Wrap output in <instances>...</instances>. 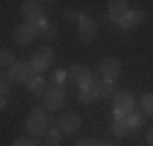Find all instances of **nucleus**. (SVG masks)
<instances>
[{
    "label": "nucleus",
    "mask_w": 153,
    "mask_h": 146,
    "mask_svg": "<svg viewBox=\"0 0 153 146\" xmlns=\"http://www.w3.org/2000/svg\"><path fill=\"white\" fill-rule=\"evenodd\" d=\"M112 102H114V117H117V119H126V115L134 112V95L126 93V90L117 93L112 98Z\"/></svg>",
    "instance_id": "3"
},
{
    "label": "nucleus",
    "mask_w": 153,
    "mask_h": 146,
    "mask_svg": "<svg viewBox=\"0 0 153 146\" xmlns=\"http://www.w3.org/2000/svg\"><path fill=\"white\" fill-rule=\"evenodd\" d=\"M68 80L75 83V85H80V88H88V85H92L95 76L85 66H73V68H68Z\"/></svg>",
    "instance_id": "5"
},
{
    "label": "nucleus",
    "mask_w": 153,
    "mask_h": 146,
    "mask_svg": "<svg viewBox=\"0 0 153 146\" xmlns=\"http://www.w3.org/2000/svg\"><path fill=\"white\" fill-rule=\"evenodd\" d=\"M141 105H143V112H146V115H153V93H148V95H143V100H141Z\"/></svg>",
    "instance_id": "22"
},
{
    "label": "nucleus",
    "mask_w": 153,
    "mask_h": 146,
    "mask_svg": "<svg viewBox=\"0 0 153 146\" xmlns=\"http://www.w3.org/2000/svg\"><path fill=\"white\" fill-rule=\"evenodd\" d=\"M119 73H122V63L117 61V59H105L102 63H100V76L105 78V80H117L119 78Z\"/></svg>",
    "instance_id": "10"
},
{
    "label": "nucleus",
    "mask_w": 153,
    "mask_h": 146,
    "mask_svg": "<svg viewBox=\"0 0 153 146\" xmlns=\"http://www.w3.org/2000/svg\"><path fill=\"white\" fill-rule=\"evenodd\" d=\"M95 32H97V22H95L92 17H88V15H80L78 39H80L83 44H90V42H92V36H95Z\"/></svg>",
    "instance_id": "6"
},
{
    "label": "nucleus",
    "mask_w": 153,
    "mask_h": 146,
    "mask_svg": "<svg viewBox=\"0 0 153 146\" xmlns=\"http://www.w3.org/2000/svg\"><path fill=\"white\" fill-rule=\"evenodd\" d=\"M141 119H143V117H141V112H136V110H134L131 115H126V124H129V127H139Z\"/></svg>",
    "instance_id": "23"
},
{
    "label": "nucleus",
    "mask_w": 153,
    "mask_h": 146,
    "mask_svg": "<svg viewBox=\"0 0 153 146\" xmlns=\"http://www.w3.org/2000/svg\"><path fill=\"white\" fill-rule=\"evenodd\" d=\"M12 83H15L12 73H10V71H3V76H0V85H3V95H5V98H7V90H10Z\"/></svg>",
    "instance_id": "20"
},
{
    "label": "nucleus",
    "mask_w": 153,
    "mask_h": 146,
    "mask_svg": "<svg viewBox=\"0 0 153 146\" xmlns=\"http://www.w3.org/2000/svg\"><path fill=\"white\" fill-rule=\"evenodd\" d=\"M63 98H66V93H63V88H61V85L49 88V90H46V95H44V110H49V112L59 110V107L63 105Z\"/></svg>",
    "instance_id": "7"
},
{
    "label": "nucleus",
    "mask_w": 153,
    "mask_h": 146,
    "mask_svg": "<svg viewBox=\"0 0 153 146\" xmlns=\"http://www.w3.org/2000/svg\"><path fill=\"white\" fill-rule=\"evenodd\" d=\"M39 36V27L34 25H20L15 29V44H32Z\"/></svg>",
    "instance_id": "9"
},
{
    "label": "nucleus",
    "mask_w": 153,
    "mask_h": 146,
    "mask_svg": "<svg viewBox=\"0 0 153 146\" xmlns=\"http://www.w3.org/2000/svg\"><path fill=\"white\" fill-rule=\"evenodd\" d=\"M27 90L29 93H34V95H46V83H44V78H32L29 83H27Z\"/></svg>",
    "instance_id": "15"
},
{
    "label": "nucleus",
    "mask_w": 153,
    "mask_h": 146,
    "mask_svg": "<svg viewBox=\"0 0 153 146\" xmlns=\"http://www.w3.org/2000/svg\"><path fill=\"white\" fill-rule=\"evenodd\" d=\"M44 144H46V146H59V144H61V132H59V129H49Z\"/></svg>",
    "instance_id": "21"
},
{
    "label": "nucleus",
    "mask_w": 153,
    "mask_h": 146,
    "mask_svg": "<svg viewBox=\"0 0 153 146\" xmlns=\"http://www.w3.org/2000/svg\"><path fill=\"white\" fill-rule=\"evenodd\" d=\"M0 63H3V68L5 71H10L17 61H15V54L10 51V49H3V51H0Z\"/></svg>",
    "instance_id": "19"
},
{
    "label": "nucleus",
    "mask_w": 153,
    "mask_h": 146,
    "mask_svg": "<svg viewBox=\"0 0 153 146\" xmlns=\"http://www.w3.org/2000/svg\"><path fill=\"white\" fill-rule=\"evenodd\" d=\"M102 146H114V144H102Z\"/></svg>",
    "instance_id": "28"
},
{
    "label": "nucleus",
    "mask_w": 153,
    "mask_h": 146,
    "mask_svg": "<svg viewBox=\"0 0 153 146\" xmlns=\"http://www.w3.org/2000/svg\"><path fill=\"white\" fill-rule=\"evenodd\" d=\"M29 63H32L34 73H44V71L53 63V49H51V46H39V49H34Z\"/></svg>",
    "instance_id": "2"
},
{
    "label": "nucleus",
    "mask_w": 153,
    "mask_h": 146,
    "mask_svg": "<svg viewBox=\"0 0 153 146\" xmlns=\"http://www.w3.org/2000/svg\"><path fill=\"white\" fill-rule=\"evenodd\" d=\"M129 15V5L124 3V0H112L109 3V17L114 22H124Z\"/></svg>",
    "instance_id": "12"
},
{
    "label": "nucleus",
    "mask_w": 153,
    "mask_h": 146,
    "mask_svg": "<svg viewBox=\"0 0 153 146\" xmlns=\"http://www.w3.org/2000/svg\"><path fill=\"white\" fill-rule=\"evenodd\" d=\"M129 129H131V127L126 124V119H117V117L112 119V134L117 136V139H122V136H126V134H129Z\"/></svg>",
    "instance_id": "14"
},
{
    "label": "nucleus",
    "mask_w": 153,
    "mask_h": 146,
    "mask_svg": "<svg viewBox=\"0 0 153 146\" xmlns=\"http://www.w3.org/2000/svg\"><path fill=\"white\" fill-rule=\"evenodd\" d=\"M95 98H97V90H95V85L80 88V93H78V102H83V105H90Z\"/></svg>",
    "instance_id": "17"
},
{
    "label": "nucleus",
    "mask_w": 153,
    "mask_h": 146,
    "mask_svg": "<svg viewBox=\"0 0 153 146\" xmlns=\"http://www.w3.org/2000/svg\"><path fill=\"white\" fill-rule=\"evenodd\" d=\"M12 146H36V141H34V139H27V136H22V139H17Z\"/></svg>",
    "instance_id": "24"
},
{
    "label": "nucleus",
    "mask_w": 153,
    "mask_h": 146,
    "mask_svg": "<svg viewBox=\"0 0 153 146\" xmlns=\"http://www.w3.org/2000/svg\"><path fill=\"white\" fill-rule=\"evenodd\" d=\"M10 73H12V78H15V80H20V83H25V85L34 78V68H32L29 61H17V63L10 68Z\"/></svg>",
    "instance_id": "8"
},
{
    "label": "nucleus",
    "mask_w": 153,
    "mask_h": 146,
    "mask_svg": "<svg viewBox=\"0 0 153 146\" xmlns=\"http://www.w3.org/2000/svg\"><path fill=\"white\" fill-rule=\"evenodd\" d=\"M92 85H95V90H97V98H112V95H117V93H114V83L112 80H105L102 76L95 78Z\"/></svg>",
    "instance_id": "13"
},
{
    "label": "nucleus",
    "mask_w": 153,
    "mask_h": 146,
    "mask_svg": "<svg viewBox=\"0 0 153 146\" xmlns=\"http://www.w3.org/2000/svg\"><path fill=\"white\" fill-rule=\"evenodd\" d=\"M22 15H25L27 25H34V27H39L42 22H46L44 7L39 3H32V0H25V3H22Z\"/></svg>",
    "instance_id": "4"
},
{
    "label": "nucleus",
    "mask_w": 153,
    "mask_h": 146,
    "mask_svg": "<svg viewBox=\"0 0 153 146\" xmlns=\"http://www.w3.org/2000/svg\"><path fill=\"white\" fill-rule=\"evenodd\" d=\"M146 139H148V144H151V146H153V129H151V132H148V134H146Z\"/></svg>",
    "instance_id": "27"
},
{
    "label": "nucleus",
    "mask_w": 153,
    "mask_h": 146,
    "mask_svg": "<svg viewBox=\"0 0 153 146\" xmlns=\"http://www.w3.org/2000/svg\"><path fill=\"white\" fill-rule=\"evenodd\" d=\"M80 129V117L73 115V112H66L61 119H59V132L61 134H73Z\"/></svg>",
    "instance_id": "11"
},
{
    "label": "nucleus",
    "mask_w": 153,
    "mask_h": 146,
    "mask_svg": "<svg viewBox=\"0 0 153 146\" xmlns=\"http://www.w3.org/2000/svg\"><path fill=\"white\" fill-rule=\"evenodd\" d=\"M39 36H42L44 42H53V36H56L53 25H51V22H42V25H39Z\"/></svg>",
    "instance_id": "18"
},
{
    "label": "nucleus",
    "mask_w": 153,
    "mask_h": 146,
    "mask_svg": "<svg viewBox=\"0 0 153 146\" xmlns=\"http://www.w3.org/2000/svg\"><path fill=\"white\" fill-rule=\"evenodd\" d=\"M27 132L32 136H46L49 134V122H46V110L34 107L27 115Z\"/></svg>",
    "instance_id": "1"
},
{
    "label": "nucleus",
    "mask_w": 153,
    "mask_h": 146,
    "mask_svg": "<svg viewBox=\"0 0 153 146\" xmlns=\"http://www.w3.org/2000/svg\"><path fill=\"white\" fill-rule=\"evenodd\" d=\"M63 17H66V20H80V15L75 12V10H71V7H68V10L63 12Z\"/></svg>",
    "instance_id": "26"
},
{
    "label": "nucleus",
    "mask_w": 153,
    "mask_h": 146,
    "mask_svg": "<svg viewBox=\"0 0 153 146\" xmlns=\"http://www.w3.org/2000/svg\"><path fill=\"white\" fill-rule=\"evenodd\" d=\"M75 146H100L95 139H80V141H75Z\"/></svg>",
    "instance_id": "25"
},
{
    "label": "nucleus",
    "mask_w": 153,
    "mask_h": 146,
    "mask_svg": "<svg viewBox=\"0 0 153 146\" xmlns=\"http://www.w3.org/2000/svg\"><path fill=\"white\" fill-rule=\"evenodd\" d=\"M143 17H146V15H143L141 10H131V12L126 15V20H124V22H119V27H122V29H126V27H134V25H139V22L143 20Z\"/></svg>",
    "instance_id": "16"
}]
</instances>
